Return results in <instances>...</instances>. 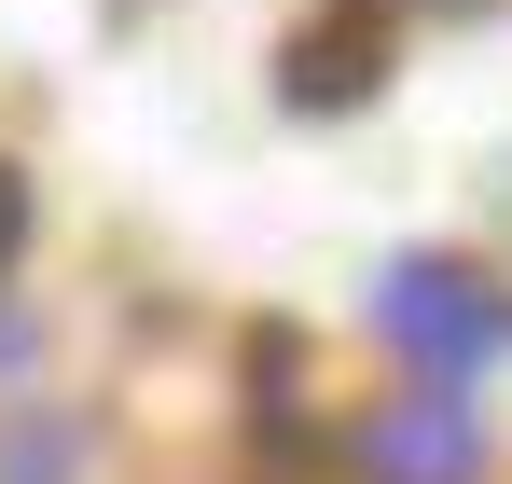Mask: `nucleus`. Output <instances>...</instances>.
<instances>
[{
  "label": "nucleus",
  "instance_id": "1",
  "mask_svg": "<svg viewBox=\"0 0 512 484\" xmlns=\"http://www.w3.org/2000/svg\"><path fill=\"white\" fill-rule=\"evenodd\" d=\"M374 332H388L416 374H485L512 346V305L485 277H457V263H388V277H374Z\"/></svg>",
  "mask_w": 512,
  "mask_h": 484
},
{
  "label": "nucleus",
  "instance_id": "2",
  "mask_svg": "<svg viewBox=\"0 0 512 484\" xmlns=\"http://www.w3.org/2000/svg\"><path fill=\"white\" fill-rule=\"evenodd\" d=\"M360 484H471L485 471V429H471V402L457 388H402V402L360 415Z\"/></svg>",
  "mask_w": 512,
  "mask_h": 484
},
{
  "label": "nucleus",
  "instance_id": "3",
  "mask_svg": "<svg viewBox=\"0 0 512 484\" xmlns=\"http://www.w3.org/2000/svg\"><path fill=\"white\" fill-rule=\"evenodd\" d=\"M14 249H28V180L0 166V263H14Z\"/></svg>",
  "mask_w": 512,
  "mask_h": 484
},
{
  "label": "nucleus",
  "instance_id": "4",
  "mask_svg": "<svg viewBox=\"0 0 512 484\" xmlns=\"http://www.w3.org/2000/svg\"><path fill=\"white\" fill-rule=\"evenodd\" d=\"M0 360H14V332H0Z\"/></svg>",
  "mask_w": 512,
  "mask_h": 484
}]
</instances>
